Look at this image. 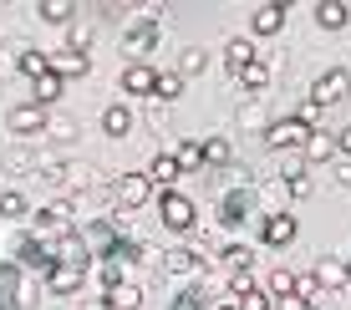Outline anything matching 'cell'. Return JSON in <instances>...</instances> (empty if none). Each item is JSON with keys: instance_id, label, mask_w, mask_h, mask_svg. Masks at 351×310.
<instances>
[{"instance_id": "cell-29", "label": "cell", "mask_w": 351, "mask_h": 310, "mask_svg": "<svg viewBox=\"0 0 351 310\" xmlns=\"http://www.w3.org/2000/svg\"><path fill=\"white\" fill-rule=\"evenodd\" d=\"M270 77H275V62H250L234 81H239L245 92H265V87H270Z\"/></svg>"}, {"instance_id": "cell-36", "label": "cell", "mask_w": 351, "mask_h": 310, "mask_svg": "<svg viewBox=\"0 0 351 310\" xmlns=\"http://www.w3.org/2000/svg\"><path fill=\"white\" fill-rule=\"evenodd\" d=\"M92 280H97V290H112V285H123V265L117 259H92Z\"/></svg>"}, {"instance_id": "cell-4", "label": "cell", "mask_w": 351, "mask_h": 310, "mask_svg": "<svg viewBox=\"0 0 351 310\" xmlns=\"http://www.w3.org/2000/svg\"><path fill=\"white\" fill-rule=\"evenodd\" d=\"M77 224L82 219H77V209H71V198H56V204H41V209L31 214L26 229H36L41 240H62V234H71Z\"/></svg>"}, {"instance_id": "cell-8", "label": "cell", "mask_w": 351, "mask_h": 310, "mask_svg": "<svg viewBox=\"0 0 351 310\" xmlns=\"http://www.w3.org/2000/svg\"><path fill=\"white\" fill-rule=\"evenodd\" d=\"M46 122H51V107H36V102H21V107H10V112H5V127H10V138H16V142L46 138Z\"/></svg>"}, {"instance_id": "cell-38", "label": "cell", "mask_w": 351, "mask_h": 310, "mask_svg": "<svg viewBox=\"0 0 351 310\" xmlns=\"http://www.w3.org/2000/svg\"><path fill=\"white\" fill-rule=\"evenodd\" d=\"M168 310H214V300L199 290V285H184V290L173 295V305H168Z\"/></svg>"}, {"instance_id": "cell-22", "label": "cell", "mask_w": 351, "mask_h": 310, "mask_svg": "<svg viewBox=\"0 0 351 310\" xmlns=\"http://www.w3.org/2000/svg\"><path fill=\"white\" fill-rule=\"evenodd\" d=\"M41 153H36V148H26V142H16V148H10L5 153V173L10 178H21V173H41Z\"/></svg>"}, {"instance_id": "cell-11", "label": "cell", "mask_w": 351, "mask_h": 310, "mask_svg": "<svg viewBox=\"0 0 351 310\" xmlns=\"http://www.w3.org/2000/svg\"><path fill=\"white\" fill-rule=\"evenodd\" d=\"M311 275H316L321 290H351V259H341V255H321L316 265H311Z\"/></svg>"}, {"instance_id": "cell-45", "label": "cell", "mask_w": 351, "mask_h": 310, "mask_svg": "<svg viewBox=\"0 0 351 310\" xmlns=\"http://www.w3.org/2000/svg\"><path fill=\"white\" fill-rule=\"evenodd\" d=\"M285 194H290V198H311V173H295V178H285Z\"/></svg>"}, {"instance_id": "cell-46", "label": "cell", "mask_w": 351, "mask_h": 310, "mask_svg": "<svg viewBox=\"0 0 351 310\" xmlns=\"http://www.w3.org/2000/svg\"><path fill=\"white\" fill-rule=\"evenodd\" d=\"M295 117L311 127V133H316V122H321V107H316V102H300V107H295Z\"/></svg>"}, {"instance_id": "cell-39", "label": "cell", "mask_w": 351, "mask_h": 310, "mask_svg": "<svg viewBox=\"0 0 351 310\" xmlns=\"http://www.w3.org/2000/svg\"><path fill=\"white\" fill-rule=\"evenodd\" d=\"M178 158V168L184 173H193V168H204V142H173V148H168Z\"/></svg>"}, {"instance_id": "cell-13", "label": "cell", "mask_w": 351, "mask_h": 310, "mask_svg": "<svg viewBox=\"0 0 351 310\" xmlns=\"http://www.w3.org/2000/svg\"><path fill=\"white\" fill-rule=\"evenodd\" d=\"M132 127H138V112H132L128 102H107L102 107V138L107 142H123Z\"/></svg>"}, {"instance_id": "cell-42", "label": "cell", "mask_w": 351, "mask_h": 310, "mask_svg": "<svg viewBox=\"0 0 351 310\" xmlns=\"http://www.w3.org/2000/svg\"><path fill=\"white\" fill-rule=\"evenodd\" d=\"M295 300H306V305L321 300V285H316V275H311V270H300V275H295Z\"/></svg>"}, {"instance_id": "cell-35", "label": "cell", "mask_w": 351, "mask_h": 310, "mask_svg": "<svg viewBox=\"0 0 351 310\" xmlns=\"http://www.w3.org/2000/svg\"><path fill=\"white\" fill-rule=\"evenodd\" d=\"M77 117H66V112H51V122H46V142H77Z\"/></svg>"}, {"instance_id": "cell-6", "label": "cell", "mask_w": 351, "mask_h": 310, "mask_svg": "<svg viewBox=\"0 0 351 310\" xmlns=\"http://www.w3.org/2000/svg\"><path fill=\"white\" fill-rule=\"evenodd\" d=\"M260 142H265L270 153H300V148L311 142V127L300 122L295 112H290V117H275V122L265 127V138H260Z\"/></svg>"}, {"instance_id": "cell-50", "label": "cell", "mask_w": 351, "mask_h": 310, "mask_svg": "<svg viewBox=\"0 0 351 310\" xmlns=\"http://www.w3.org/2000/svg\"><path fill=\"white\" fill-rule=\"evenodd\" d=\"M82 310H112V305H107V300H102V295H97V300H87V305H82Z\"/></svg>"}, {"instance_id": "cell-23", "label": "cell", "mask_w": 351, "mask_h": 310, "mask_svg": "<svg viewBox=\"0 0 351 310\" xmlns=\"http://www.w3.org/2000/svg\"><path fill=\"white\" fill-rule=\"evenodd\" d=\"M26 214H36V209L26 204V188H16V183L0 188V219H5V224H21Z\"/></svg>"}, {"instance_id": "cell-34", "label": "cell", "mask_w": 351, "mask_h": 310, "mask_svg": "<svg viewBox=\"0 0 351 310\" xmlns=\"http://www.w3.org/2000/svg\"><path fill=\"white\" fill-rule=\"evenodd\" d=\"M219 183H224V194H239V188H255V173H250V163H229V168L219 173Z\"/></svg>"}, {"instance_id": "cell-12", "label": "cell", "mask_w": 351, "mask_h": 310, "mask_svg": "<svg viewBox=\"0 0 351 310\" xmlns=\"http://www.w3.org/2000/svg\"><path fill=\"white\" fill-rule=\"evenodd\" d=\"M87 280H92V270H77V265H56L51 275H46V295H71V300H77L82 290H87Z\"/></svg>"}, {"instance_id": "cell-2", "label": "cell", "mask_w": 351, "mask_h": 310, "mask_svg": "<svg viewBox=\"0 0 351 310\" xmlns=\"http://www.w3.org/2000/svg\"><path fill=\"white\" fill-rule=\"evenodd\" d=\"M158 224L168 234H189L199 229V204H193V198L184 194V188H158Z\"/></svg>"}, {"instance_id": "cell-37", "label": "cell", "mask_w": 351, "mask_h": 310, "mask_svg": "<svg viewBox=\"0 0 351 310\" xmlns=\"http://www.w3.org/2000/svg\"><path fill=\"white\" fill-rule=\"evenodd\" d=\"M239 127L265 138V127H270V112H265V102H245V107H239Z\"/></svg>"}, {"instance_id": "cell-17", "label": "cell", "mask_w": 351, "mask_h": 310, "mask_svg": "<svg viewBox=\"0 0 351 310\" xmlns=\"http://www.w3.org/2000/svg\"><path fill=\"white\" fill-rule=\"evenodd\" d=\"M51 71L62 81H77V77H87L92 62H87V51H71V46H62V51H51Z\"/></svg>"}, {"instance_id": "cell-26", "label": "cell", "mask_w": 351, "mask_h": 310, "mask_svg": "<svg viewBox=\"0 0 351 310\" xmlns=\"http://www.w3.org/2000/svg\"><path fill=\"white\" fill-rule=\"evenodd\" d=\"M62 92H66V81L56 77V71H46V77H36V81H31V102H36V107L62 102Z\"/></svg>"}, {"instance_id": "cell-10", "label": "cell", "mask_w": 351, "mask_h": 310, "mask_svg": "<svg viewBox=\"0 0 351 310\" xmlns=\"http://www.w3.org/2000/svg\"><path fill=\"white\" fill-rule=\"evenodd\" d=\"M295 234H300V224H295V214H285V209L260 219V244H270V249H290Z\"/></svg>"}, {"instance_id": "cell-9", "label": "cell", "mask_w": 351, "mask_h": 310, "mask_svg": "<svg viewBox=\"0 0 351 310\" xmlns=\"http://www.w3.org/2000/svg\"><path fill=\"white\" fill-rule=\"evenodd\" d=\"M346 97H351V71L346 66H331V71H321V77L311 81V97L306 102H316L321 112H326L331 102H346Z\"/></svg>"}, {"instance_id": "cell-5", "label": "cell", "mask_w": 351, "mask_h": 310, "mask_svg": "<svg viewBox=\"0 0 351 310\" xmlns=\"http://www.w3.org/2000/svg\"><path fill=\"white\" fill-rule=\"evenodd\" d=\"M158 270H163V275H173V280H184V285H199L204 270H209V259H204L193 244H173V249H163Z\"/></svg>"}, {"instance_id": "cell-40", "label": "cell", "mask_w": 351, "mask_h": 310, "mask_svg": "<svg viewBox=\"0 0 351 310\" xmlns=\"http://www.w3.org/2000/svg\"><path fill=\"white\" fill-rule=\"evenodd\" d=\"M21 71H26L31 81H36V77H46V71H51V56L36 51V46H26V56H21Z\"/></svg>"}, {"instance_id": "cell-14", "label": "cell", "mask_w": 351, "mask_h": 310, "mask_svg": "<svg viewBox=\"0 0 351 310\" xmlns=\"http://www.w3.org/2000/svg\"><path fill=\"white\" fill-rule=\"evenodd\" d=\"M153 87H158V66H153V62L123 66V92H128V97H148L153 102Z\"/></svg>"}, {"instance_id": "cell-24", "label": "cell", "mask_w": 351, "mask_h": 310, "mask_svg": "<svg viewBox=\"0 0 351 310\" xmlns=\"http://www.w3.org/2000/svg\"><path fill=\"white\" fill-rule=\"evenodd\" d=\"M36 16L46 26H77V5L71 0H36Z\"/></svg>"}, {"instance_id": "cell-15", "label": "cell", "mask_w": 351, "mask_h": 310, "mask_svg": "<svg viewBox=\"0 0 351 310\" xmlns=\"http://www.w3.org/2000/svg\"><path fill=\"white\" fill-rule=\"evenodd\" d=\"M300 158H306V168H316V163H336L341 158V148H336V133H311V142L300 148Z\"/></svg>"}, {"instance_id": "cell-1", "label": "cell", "mask_w": 351, "mask_h": 310, "mask_svg": "<svg viewBox=\"0 0 351 310\" xmlns=\"http://www.w3.org/2000/svg\"><path fill=\"white\" fill-rule=\"evenodd\" d=\"M158 36H163V21H158V10H148V16L128 21V31H123V41H117V51L128 56V66H138V62H148V56L158 51Z\"/></svg>"}, {"instance_id": "cell-30", "label": "cell", "mask_w": 351, "mask_h": 310, "mask_svg": "<svg viewBox=\"0 0 351 310\" xmlns=\"http://www.w3.org/2000/svg\"><path fill=\"white\" fill-rule=\"evenodd\" d=\"M102 300L112 305V310H138V305H143V290H138L132 280H123V285H112V290H107Z\"/></svg>"}, {"instance_id": "cell-27", "label": "cell", "mask_w": 351, "mask_h": 310, "mask_svg": "<svg viewBox=\"0 0 351 310\" xmlns=\"http://www.w3.org/2000/svg\"><path fill=\"white\" fill-rule=\"evenodd\" d=\"M260 290L270 295V300H290V295H295V270H280V265H275L270 275L260 280Z\"/></svg>"}, {"instance_id": "cell-43", "label": "cell", "mask_w": 351, "mask_h": 310, "mask_svg": "<svg viewBox=\"0 0 351 310\" xmlns=\"http://www.w3.org/2000/svg\"><path fill=\"white\" fill-rule=\"evenodd\" d=\"M21 56H26V41H5L0 46V71H21Z\"/></svg>"}, {"instance_id": "cell-3", "label": "cell", "mask_w": 351, "mask_h": 310, "mask_svg": "<svg viewBox=\"0 0 351 310\" xmlns=\"http://www.w3.org/2000/svg\"><path fill=\"white\" fill-rule=\"evenodd\" d=\"M107 194H112L117 214H132V209H148V198H158V183H153L148 173H117Z\"/></svg>"}, {"instance_id": "cell-7", "label": "cell", "mask_w": 351, "mask_h": 310, "mask_svg": "<svg viewBox=\"0 0 351 310\" xmlns=\"http://www.w3.org/2000/svg\"><path fill=\"white\" fill-rule=\"evenodd\" d=\"M255 214H260V194H255V188H239V194H219V224H224V234L245 229Z\"/></svg>"}, {"instance_id": "cell-33", "label": "cell", "mask_w": 351, "mask_h": 310, "mask_svg": "<svg viewBox=\"0 0 351 310\" xmlns=\"http://www.w3.org/2000/svg\"><path fill=\"white\" fill-rule=\"evenodd\" d=\"M204 66H209V51H204V46H184V51H178V66H173V71L189 81V77H199Z\"/></svg>"}, {"instance_id": "cell-31", "label": "cell", "mask_w": 351, "mask_h": 310, "mask_svg": "<svg viewBox=\"0 0 351 310\" xmlns=\"http://www.w3.org/2000/svg\"><path fill=\"white\" fill-rule=\"evenodd\" d=\"M178 97H184V77H178V71H158V87H153V102L173 107Z\"/></svg>"}, {"instance_id": "cell-28", "label": "cell", "mask_w": 351, "mask_h": 310, "mask_svg": "<svg viewBox=\"0 0 351 310\" xmlns=\"http://www.w3.org/2000/svg\"><path fill=\"white\" fill-rule=\"evenodd\" d=\"M148 178H153V183H163V188H173V183H184V168H178L173 153H158L153 168H148Z\"/></svg>"}, {"instance_id": "cell-51", "label": "cell", "mask_w": 351, "mask_h": 310, "mask_svg": "<svg viewBox=\"0 0 351 310\" xmlns=\"http://www.w3.org/2000/svg\"><path fill=\"white\" fill-rule=\"evenodd\" d=\"M214 310H234V305H214Z\"/></svg>"}, {"instance_id": "cell-41", "label": "cell", "mask_w": 351, "mask_h": 310, "mask_svg": "<svg viewBox=\"0 0 351 310\" xmlns=\"http://www.w3.org/2000/svg\"><path fill=\"white\" fill-rule=\"evenodd\" d=\"M92 36H97L92 21H77V26H66V46H71V51H87V46H92Z\"/></svg>"}, {"instance_id": "cell-19", "label": "cell", "mask_w": 351, "mask_h": 310, "mask_svg": "<svg viewBox=\"0 0 351 310\" xmlns=\"http://www.w3.org/2000/svg\"><path fill=\"white\" fill-rule=\"evenodd\" d=\"M250 62H260V56H255V41H250V36H229V41H224V66H229V77H239Z\"/></svg>"}, {"instance_id": "cell-44", "label": "cell", "mask_w": 351, "mask_h": 310, "mask_svg": "<svg viewBox=\"0 0 351 310\" xmlns=\"http://www.w3.org/2000/svg\"><path fill=\"white\" fill-rule=\"evenodd\" d=\"M234 310H275V300L265 290H250V295H239V305Z\"/></svg>"}, {"instance_id": "cell-16", "label": "cell", "mask_w": 351, "mask_h": 310, "mask_svg": "<svg viewBox=\"0 0 351 310\" xmlns=\"http://www.w3.org/2000/svg\"><path fill=\"white\" fill-rule=\"evenodd\" d=\"M56 259H62V265H77V270H92V244L71 229V234H62V240H56Z\"/></svg>"}, {"instance_id": "cell-47", "label": "cell", "mask_w": 351, "mask_h": 310, "mask_svg": "<svg viewBox=\"0 0 351 310\" xmlns=\"http://www.w3.org/2000/svg\"><path fill=\"white\" fill-rule=\"evenodd\" d=\"M336 148H341V158H351V122L341 127V133H336Z\"/></svg>"}, {"instance_id": "cell-49", "label": "cell", "mask_w": 351, "mask_h": 310, "mask_svg": "<svg viewBox=\"0 0 351 310\" xmlns=\"http://www.w3.org/2000/svg\"><path fill=\"white\" fill-rule=\"evenodd\" d=\"M336 178H341V183H351V158H336Z\"/></svg>"}, {"instance_id": "cell-25", "label": "cell", "mask_w": 351, "mask_h": 310, "mask_svg": "<svg viewBox=\"0 0 351 310\" xmlns=\"http://www.w3.org/2000/svg\"><path fill=\"white\" fill-rule=\"evenodd\" d=\"M351 21V0H321L316 5V26L321 31H341Z\"/></svg>"}, {"instance_id": "cell-20", "label": "cell", "mask_w": 351, "mask_h": 310, "mask_svg": "<svg viewBox=\"0 0 351 310\" xmlns=\"http://www.w3.org/2000/svg\"><path fill=\"white\" fill-rule=\"evenodd\" d=\"M21 280H26V270H21L16 259H0V310H21V305H16Z\"/></svg>"}, {"instance_id": "cell-32", "label": "cell", "mask_w": 351, "mask_h": 310, "mask_svg": "<svg viewBox=\"0 0 351 310\" xmlns=\"http://www.w3.org/2000/svg\"><path fill=\"white\" fill-rule=\"evenodd\" d=\"M204 163L224 173L229 163H234V148H229V138H204Z\"/></svg>"}, {"instance_id": "cell-48", "label": "cell", "mask_w": 351, "mask_h": 310, "mask_svg": "<svg viewBox=\"0 0 351 310\" xmlns=\"http://www.w3.org/2000/svg\"><path fill=\"white\" fill-rule=\"evenodd\" d=\"M275 310H321V305H306V300H295V295H290V300H275Z\"/></svg>"}, {"instance_id": "cell-18", "label": "cell", "mask_w": 351, "mask_h": 310, "mask_svg": "<svg viewBox=\"0 0 351 310\" xmlns=\"http://www.w3.org/2000/svg\"><path fill=\"white\" fill-rule=\"evenodd\" d=\"M219 270H224V275L255 270V249H250V244H239V240H224V244H219Z\"/></svg>"}, {"instance_id": "cell-21", "label": "cell", "mask_w": 351, "mask_h": 310, "mask_svg": "<svg viewBox=\"0 0 351 310\" xmlns=\"http://www.w3.org/2000/svg\"><path fill=\"white\" fill-rule=\"evenodd\" d=\"M285 16H290V10L280 5V0H275V5H255V16H250V36H275L285 26Z\"/></svg>"}]
</instances>
